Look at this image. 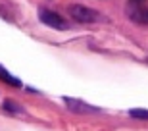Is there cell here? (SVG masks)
Instances as JSON below:
<instances>
[{
  "label": "cell",
  "instance_id": "8992f818",
  "mask_svg": "<svg viewBox=\"0 0 148 131\" xmlns=\"http://www.w3.org/2000/svg\"><path fill=\"white\" fill-rule=\"evenodd\" d=\"M129 114L133 118H138V120H148V110H138V108H133L129 110Z\"/></svg>",
  "mask_w": 148,
  "mask_h": 131
},
{
  "label": "cell",
  "instance_id": "7a4b0ae2",
  "mask_svg": "<svg viewBox=\"0 0 148 131\" xmlns=\"http://www.w3.org/2000/svg\"><path fill=\"white\" fill-rule=\"evenodd\" d=\"M127 14L135 23L138 25H148V6L144 2H137V0H129L127 4Z\"/></svg>",
  "mask_w": 148,
  "mask_h": 131
},
{
  "label": "cell",
  "instance_id": "277c9868",
  "mask_svg": "<svg viewBox=\"0 0 148 131\" xmlns=\"http://www.w3.org/2000/svg\"><path fill=\"white\" fill-rule=\"evenodd\" d=\"M64 100H66V104L71 110H75V112H98V108H94V106H87V104L79 102V100H75V98H64Z\"/></svg>",
  "mask_w": 148,
  "mask_h": 131
},
{
  "label": "cell",
  "instance_id": "5b68a950",
  "mask_svg": "<svg viewBox=\"0 0 148 131\" xmlns=\"http://www.w3.org/2000/svg\"><path fill=\"white\" fill-rule=\"evenodd\" d=\"M0 79H2L4 83H8V85H12V87H21V81H19V79H16L14 75H10V73H8L2 66H0Z\"/></svg>",
  "mask_w": 148,
  "mask_h": 131
},
{
  "label": "cell",
  "instance_id": "3957f363",
  "mask_svg": "<svg viewBox=\"0 0 148 131\" xmlns=\"http://www.w3.org/2000/svg\"><path fill=\"white\" fill-rule=\"evenodd\" d=\"M38 17H40V21H42L44 25H48V27H52V29H60V31L67 29L66 19H64V17H62L60 14L52 12V10H40Z\"/></svg>",
  "mask_w": 148,
  "mask_h": 131
},
{
  "label": "cell",
  "instance_id": "6da1fadb",
  "mask_svg": "<svg viewBox=\"0 0 148 131\" xmlns=\"http://www.w3.org/2000/svg\"><path fill=\"white\" fill-rule=\"evenodd\" d=\"M67 12L77 23H94V21H98V17H100L94 10H90L87 6H81V4H71L67 8Z\"/></svg>",
  "mask_w": 148,
  "mask_h": 131
},
{
  "label": "cell",
  "instance_id": "52a82bcc",
  "mask_svg": "<svg viewBox=\"0 0 148 131\" xmlns=\"http://www.w3.org/2000/svg\"><path fill=\"white\" fill-rule=\"evenodd\" d=\"M4 110H10V112H21V108L16 106L12 100H6V102H4Z\"/></svg>",
  "mask_w": 148,
  "mask_h": 131
},
{
  "label": "cell",
  "instance_id": "ba28073f",
  "mask_svg": "<svg viewBox=\"0 0 148 131\" xmlns=\"http://www.w3.org/2000/svg\"><path fill=\"white\" fill-rule=\"evenodd\" d=\"M137 2H144V0H137Z\"/></svg>",
  "mask_w": 148,
  "mask_h": 131
}]
</instances>
